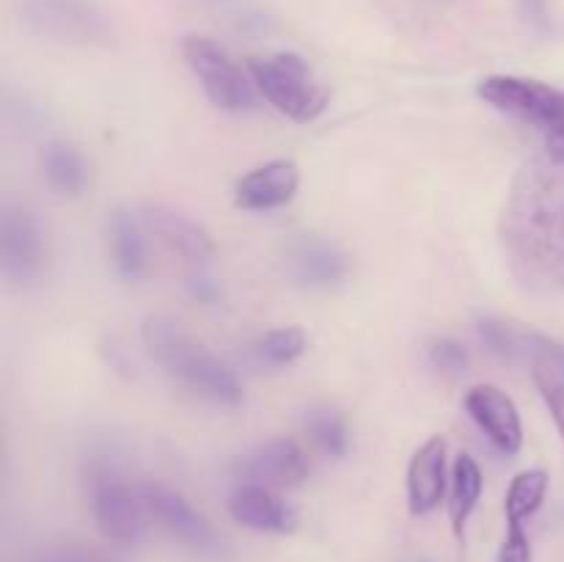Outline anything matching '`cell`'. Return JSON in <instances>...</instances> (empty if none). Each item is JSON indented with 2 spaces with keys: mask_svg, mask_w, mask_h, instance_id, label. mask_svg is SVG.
Listing matches in <instances>:
<instances>
[{
  "mask_svg": "<svg viewBox=\"0 0 564 562\" xmlns=\"http://www.w3.org/2000/svg\"><path fill=\"white\" fill-rule=\"evenodd\" d=\"M303 430H306L308 441L317 446L323 455L328 457H345L347 446H350V435H347L345 419L330 408H314L303 419Z\"/></svg>",
  "mask_w": 564,
  "mask_h": 562,
  "instance_id": "obj_21",
  "label": "cell"
},
{
  "mask_svg": "<svg viewBox=\"0 0 564 562\" xmlns=\"http://www.w3.org/2000/svg\"><path fill=\"white\" fill-rule=\"evenodd\" d=\"M286 264H290L292 279L303 287H334L350 270L347 253L323 237H301L292 242Z\"/></svg>",
  "mask_w": 564,
  "mask_h": 562,
  "instance_id": "obj_15",
  "label": "cell"
},
{
  "mask_svg": "<svg viewBox=\"0 0 564 562\" xmlns=\"http://www.w3.org/2000/svg\"><path fill=\"white\" fill-rule=\"evenodd\" d=\"M545 494H549V474L543 468H527L518 474L507 490V523H523L527 518H532L543 507Z\"/></svg>",
  "mask_w": 564,
  "mask_h": 562,
  "instance_id": "obj_20",
  "label": "cell"
},
{
  "mask_svg": "<svg viewBox=\"0 0 564 562\" xmlns=\"http://www.w3.org/2000/svg\"><path fill=\"white\" fill-rule=\"evenodd\" d=\"M303 350H306V334H303L301 328H295V325L268 331V334L257 342V356L262 358V361L273 364V367L292 364L295 358L303 356Z\"/></svg>",
  "mask_w": 564,
  "mask_h": 562,
  "instance_id": "obj_22",
  "label": "cell"
},
{
  "mask_svg": "<svg viewBox=\"0 0 564 562\" xmlns=\"http://www.w3.org/2000/svg\"><path fill=\"white\" fill-rule=\"evenodd\" d=\"M466 411L468 417L477 422V428L482 430L490 439V444L496 450H501L505 455H516L523 446V424L521 413H518L512 397H507L499 386L482 383L474 386L466 395Z\"/></svg>",
  "mask_w": 564,
  "mask_h": 562,
  "instance_id": "obj_11",
  "label": "cell"
},
{
  "mask_svg": "<svg viewBox=\"0 0 564 562\" xmlns=\"http://www.w3.org/2000/svg\"><path fill=\"white\" fill-rule=\"evenodd\" d=\"M477 94L494 108L538 127L551 160L564 165V91L534 77L490 75L479 80Z\"/></svg>",
  "mask_w": 564,
  "mask_h": 562,
  "instance_id": "obj_4",
  "label": "cell"
},
{
  "mask_svg": "<svg viewBox=\"0 0 564 562\" xmlns=\"http://www.w3.org/2000/svg\"><path fill=\"white\" fill-rule=\"evenodd\" d=\"M39 562H113L102 554H94V551L86 549H58L44 554Z\"/></svg>",
  "mask_w": 564,
  "mask_h": 562,
  "instance_id": "obj_28",
  "label": "cell"
},
{
  "mask_svg": "<svg viewBox=\"0 0 564 562\" xmlns=\"http://www.w3.org/2000/svg\"><path fill=\"white\" fill-rule=\"evenodd\" d=\"M479 334L488 342V347L499 356L512 358L516 353H521V331H516L512 325L501 323V320L485 317L479 320Z\"/></svg>",
  "mask_w": 564,
  "mask_h": 562,
  "instance_id": "obj_25",
  "label": "cell"
},
{
  "mask_svg": "<svg viewBox=\"0 0 564 562\" xmlns=\"http://www.w3.org/2000/svg\"><path fill=\"white\" fill-rule=\"evenodd\" d=\"M88 499L97 529L105 540L116 545H135L143 534L141 490L130 488L113 468L99 466L88 477Z\"/></svg>",
  "mask_w": 564,
  "mask_h": 562,
  "instance_id": "obj_7",
  "label": "cell"
},
{
  "mask_svg": "<svg viewBox=\"0 0 564 562\" xmlns=\"http://www.w3.org/2000/svg\"><path fill=\"white\" fill-rule=\"evenodd\" d=\"M143 347L165 375L185 386L191 395L213 406H237L242 400V386L218 356L198 345L180 323L171 317L143 320Z\"/></svg>",
  "mask_w": 564,
  "mask_h": 562,
  "instance_id": "obj_2",
  "label": "cell"
},
{
  "mask_svg": "<svg viewBox=\"0 0 564 562\" xmlns=\"http://www.w3.org/2000/svg\"><path fill=\"white\" fill-rule=\"evenodd\" d=\"M499 237L512 273L534 290H564V165L534 158L507 193Z\"/></svg>",
  "mask_w": 564,
  "mask_h": 562,
  "instance_id": "obj_1",
  "label": "cell"
},
{
  "mask_svg": "<svg viewBox=\"0 0 564 562\" xmlns=\"http://www.w3.org/2000/svg\"><path fill=\"white\" fill-rule=\"evenodd\" d=\"M42 171L47 185L61 196H80L88 185L86 160L66 141H50L44 147Z\"/></svg>",
  "mask_w": 564,
  "mask_h": 562,
  "instance_id": "obj_19",
  "label": "cell"
},
{
  "mask_svg": "<svg viewBox=\"0 0 564 562\" xmlns=\"http://www.w3.org/2000/svg\"><path fill=\"white\" fill-rule=\"evenodd\" d=\"M47 259L42 224L22 207H3L0 215V268L14 284H31L42 275Z\"/></svg>",
  "mask_w": 564,
  "mask_h": 562,
  "instance_id": "obj_9",
  "label": "cell"
},
{
  "mask_svg": "<svg viewBox=\"0 0 564 562\" xmlns=\"http://www.w3.org/2000/svg\"><path fill=\"white\" fill-rule=\"evenodd\" d=\"M22 25L47 42L69 47H108L113 44V22L88 0H25Z\"/></svg>",
  "mask_w": 564,
  "mask_h": 562,
  "instance_id": "obj_5",
  "label": "cell"
},
{
  "mask_svg": "<svg viewBox=\"0 0 564 562\" xmlns=\"http://www.w3.org/2000/svg\"><path fill=\"white\" fill-rule=\"evenodd\" d=\"M534 386H538L540 397H543L545 408H549L551 419H554L564 441V380L545 364H534Z\"/></svg>",
  "mask_w": 564,
  "mask_h": 562,
  "instance_id": "obj_23",
  "label": "cell"
},
{
  "mask_svg": "<svg viewBox=\"0 0 564 562\" xmlns=\"http://www.w3.org/2000/svg\"><path fill=\"white\" fill-rule=\"evenodd\" d=\"M229 512L237 523L257 532L286 534L295 529L297 516L273 488L264 485H240L229 499Z\"/></svg>",
  "mask_w": 564,
  "mask_h": 562,
  "instance_id": "obj_16",
  "label": "cell"
},
{
  "mask_svg": "<svg viewBox=\"0 0 564 562\" xmlns=\"http://www.w3.org/2000/svg\"><path fill=\"white\" fill-rule=\"evenodd\" d=\"M138 490H141L147 516H152L171 538L180 540L182 545H187L196 554H218L220 540L215 534L213 523L185 496L158 483H147Z\"/></svg>",
  "mask_w": 564,
  "mask_h": 562,
  "instance_id": "obj_8",
  "label": "cell"
},
{
  "mask_svg": "<svg viewBox=\"0 0 564 562\" xmlns=\"http://www.w3.org/2000/svg\"><path fill=\"white\" fill-rule=\"evenodd\" d=\"M446 494V441L441 435L424 441L408 463V507L413 516H427Z\"/></svg>",
  "mask_w": 564,
  "mask_h": 562,
  "instance_id": "obj_14",
  "label": "cell"
},
{
  "mask_svg": "<svg viewBox=\"0 0 564 562\" xmlns=\"http://www.w3.org/2000/svg\"><path fill=\"white\" fill-rule=\"evenodd\" d=\"M187 290H191V295L202 303H215L220 298V287L215 284L213 279H204V275L202 279L193 275V279L187 281Z\"/></svg>",
  "mask_w": 564,
  "mask_h": 562,
  "instance_id": "obj_29",
  "label": "cell"
},
{
  "mask_svg": "<svg viewBox=\"0 0 564 562\" xmlns=\"http://www.w3.org/2000/svg\"><path fill=\"white\" fill-rule=\"evenodd\" d=\"M297 185H301V171L295 160H270L237 182L235 202L237 207L251 209V213H264V209L290 204Z\"/></svg>",
  "mask_w": 564,
  "mask_h": 562,
  "instance_id": "obj_13",
  "label": "cell"
},
{
  "mask_svg": "<svg viewBox=\"0 0 564 562\" xmlns=\"http://www.w3.org/2000/svg\"><path fill=\"white\" fill-rule=\"evenodd\" d=\"M496 562H532V540H529L523 523H507V538Z\"/></svg>",
  "mask_w": 564,
  "mask_h": 562,
  "instance_id": "obj_27",
  "label": "cell"
},
{
  "mask_svg": "<svg viewBox=\"0 0 564 562\" xmlns=\"http://www.w3.org/2000/svg\"><path fill=\"white\" fill-rule=\"evenodd\" d=\"M141 220L176 257L191 259V262H204V259L213 257V237L191 215L180 213V209L169 207V204H147L141 209Z\"/></svg>",
  "mask_w": 564,
  "mask_h": 562,
  "instance_id": "obj_12",
  "label": "cell"
},
{
  "mask_svg": "<svg viewBox=\"0 0 564 562\" xmlns=\"http://www.w3.org/2000/svg\"><path fill=\"white\" fill-rule=\"evenodd\" d=\"M430 361L446 375H460L468 367V350L455 339H441L430 347Z\"/></svg>",
  "mask_w": 564,
  "mask_h": 562,
  "instance_id": "obj_26",
  "label": "cell"
},
{
  "mask_svg": "<svg viewBox=\"0 0 564 562\" xmlns=\"http://www.w3.org/2000/svg\"><path fill=\"white\" fill-rule=\"evenodd\" d=\"M182 55H185L187 66L198 77L204 94H207L215 108L240 114V110H251L257 105L253 83L237 66V61L213 39L187 36L182 42Z\"/></svg>",
  "mask_w": 564,
  "mask_h": 562,
  "instance_id": "obj_6",
  "label": "cell"
},
{
  "mask_svg": "<svg viewBox=\"0 0 564 562\" xmlns=\"http://www.w3.org/2000/svg\"><path fill=\"white\" fill-rule=\"evenodd\" d=\"M108 246L116 273L127 281L141 279L147 270V246H143L141 224L130 209L119 207L108 215Z\"/></svg>",
  "mask_w": 564,
  "mask_h": 562,
  "instance_id": "obj_17",
  "label": "cell"
},
{
  "mask_svg": "<svg viewBox=\"0 0 564 562\" xmlns=\"http://www.w3.org/2000/svg\"><path fill=\"white\" fill-rule=\"evenodd\" d=\"M235 474L246 485L292 488L308 477V457L292 439H273L237 457Z\"/></svg>",
  "mask_w": 564,
  "mask_h": 562,
  "instance_id": "obj_10",
  "label": "cell"
},
{
  "mask_svg": "<svg viewBox=\"0 0 564 562\" xmlns=\"http://www.w3.org/2000/svg\"><path fill=\"white\" fill-rule=\"evenodd\" d=\"M479 499H482V472L471 455L460 452L455 457V466H452L449 490V521L457 540H466V527L477 510Z\"/></svg>",
  "mask_w": 564,
  "mask_h": 562,
  "instance_id": "obj_18",
  "label": "cell"
},
{
  "mask_svg": "<svg viewBox=\"0 0 564 562\" xmlns=\"http://www.w3.org/2000/svg\"><path fill=\"white\" fill-rule=\"evenodd\" d=\"M248 72L264 99L297 125H308L328 108V88L303 55L290 50L257 55L248 61Z\"/></svg>",
  "mask_w": 564,
  "mask_h": 562,
  "instance_id": "obj_3",
  "label": "cell"
},
{
  "mask_svg": "<svg viewBox=\"0 0 564 562\" xmlns=\"http://www.w3.org/2000/svg\"><path fill=\"white\" fill-rule=\"evenodd\" d=\"M521 350L532 353L534 364H545L564 380V345L540 334V331H521Z\"/></svg>",
  "mask_w": 564,
  "mask_h": 562,
  "instance_id": "obj_24",
  "label": "cell"
}]
</instances>
